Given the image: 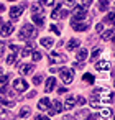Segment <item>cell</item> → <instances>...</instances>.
<instances>
[{"label":"cell","instance_id":"52","mask_svg":"<svg viewBox=\"0 0 115 120\" xmlns=\"http://www.w3.org/2000/svg\"><path fill=\"white\" fill-rule=\"evenodd\" d=\"M0 25H2V18H0Z\"/></svg>","mask_w":115,"mask_h":120},{"label":"cell","instance_id":"16","mask_svg":"<svg viewBox=\"0 0 115 120\" xmlns=\"http://www.w3.org/2000/svg\"><path fill=\"white\" fill-rule=\"evenodd\" d=\"M90 112L89 110H79L77 113H76V120H89L90 118Z\"/></svg>","mask_w":115,"mask_h":120},{"label":"cell","instance_id":"18","mask_svg":"<svg viewBox=\"0 0 115 120\" xmlns=\"http://www.w3.org/2000/svg\"><path fill=\"white\" fill-rule=\"evenodd\" d=\"M108 5H110V0H99L97 8H99L100 12H107V10H108Z\"/></svg>","mask_w":115,"mask_h":120},{"label":"cell","instance_id":"50","mask_svg":"<svg viewBox=\"0 0 115 120\" xmlns=\"http://www.w3.org/2000/svg\"><path fill=\"white\" fill-rule=\"evenodd\" d=\"M76 68H84V63H76Z\"/></svg>","mask_w":115,"mask_h":120},{"label":"cell","instance_id":"38","mask_svg":"<svg viewBox=\"0 0 115 120\" xmlns=\"http://www.w3.org/2000/svg\"><path fill=\"white\" fill-rule=\"evenodd\" d=\"M8 79H10V76H0V86L5 84V82H8Z\"/></svg>","mask_w":115,"mask_h":120},{"label":"cell","instance_id":"51","mask_svg":"<svg viewBox=\"0 0 115 120\" xmlns=\"http://www.w3.org/2000/svg\"><path fill=\"white\" fill-rule=\"evenodd\" d=\"M2 74H4V69H2V68H0V76H2Z\"/></svg>","mask_w":115,"mask_h":120},{"label":"cell","instance_id":"2","mask_svg":"<svg viewBox=\"0 0 115 120\" xmlns=\"http://www.w3.org/2000/svg\"><path fill=\"white\" fill-rule=\"evenodd\" d=\"M31 17H33V20H35V23L38 26H43V23H45V10H43V7L40 4L31 5Z\"/></svg>","mask_w":115,"mask_h":120},{"label":"cell","instance_id":"48","mask_svg":"<svg viewBox=\"0 0 115 120\" xmlns=\"http://www.w3.org/2000/svg\"><path fill=\"white\" fill-rule=\"evenodd\" d=\"M63 120H74L71 115H66V117H63Z\"/></svg>","mask_w":115,"mask_h":120},{"label":"cell","instance_id":"39","mask_svg":"<svg viewBox=\"0 0 115 120\" xmlns=\"http://www.w3.org/2000/svg\"><path fill=\"white\" fill-rule=\"evenodd\" d=\"M5 48H7V45H5L4 41H0V56H2V54L5 53Z\"/></svg>","mask_w":115,"mask_h":120},{"label":"cell","instance_id":"34","mask_svg":"<svg viewBox=\"0 0 115 120\" xmlns=\"http://www.w3.org/2000/svg\"><path fill=\"white\" fill-rule=\"evenodd\" d=\"M90 109H100V102H97L95 99L90 100Z\"/></svg>","mask_w":115,"mask_h":120},{"label":"cell","instance_id":"54","mask_svg":"<svg viewBox=\"0 0 115 120\" xmlns=\"http://www.w3.org/2000/svg\"><path fill=\"white\" fill-rule=\"evenodd\" d=\"M13 120H18V118H13Z\"/></svg>","mask_w":115,"mask_h":120},{"label":"cell","instance_id":"13","mask_svg":"<svg viewBox=\"0 0 115 120\" xmlns=\"http://www.w3.org/2000/svg\"><path fill=\"white\" fill-rule=\"evenodd\" d=\"M38 109H40V110H49V109H51V99L43 97V99L38 102Z\"/></svg>","mask_w":115,"mask_h":120},{"label":"cell","instance_id":"26","mask_svg":"<svg viewBox=\"0 0 115 120\" xmlns=\"http://www.w3.org/2000/svg\"><path fill=\"white\" fill-rule=\"evenodd\" d=\"M100 115H102L104 120H107V118L112 117V110H110V109H104V110H100Z\"/></svg>","mask_w":115,"mask_h":120},{"label":"cell","instance_id":"47","mask_svg":"<svg viewBox=\"0 0 115 120\" xmlns=\"http://www.w3.org/2000/svg\"><path fill=\"white\" fill-rule=\"evenodd\" d=\"M35 95H36V90H31V92H30V94H28V99H33V97H35Z\"/></svg>","mask_w":115,"mask_h":120},{"label":"cell","instance_id":"20","mask_svg":"<svg viewBox=\"0 0 115 120\" xmlns=\"http://www.w3.org/2000/svg\"><path fill=\"white\" fill-rule=\"evenodd\" d=\"M30 112H31L30 107H22L20 112H18V117H20V118H26V117L30 115Z\"/></svg>","mask_w":115,"mask_h":120},{"label":"cell","instance_id":"6","mask_svg":"<svg viewBox=\"0 0 115 120\" xmlns=\"http://www.w3.org/2000/svg\"><path fill=\"white\" fill-rule=\"evenodd\" d=\"M67 61V58H66V54H61V53H58V51H51L49 53V63H66Z\"/></svg>","mask_w":115,"mask_h":120},{"label":"cell","instance_id":"14","mask_svg":"<svg viewBox=\"0 0 115 120\" xmlns=\"http://www.w3.org/2000/svg\"><path fill=\"white\" fill-rule=\"evenodd\" d=\"M35 69V64H20L18 66V71H20V74H30L31 71Z\"/></svg>","mask_w":115,"mask_h":120},{"label":"cell","instance_id":"22","mask_svg":"<svg viewBox=\"0 0 115 120\" xmlns=\"http://www.w3.org/2000/svg\"><path fill=\"white\" fill-rule=\"evenodd\" d=\"M113 38V30L110 28V30H107V31H104V35H102V40L104 41H110Z\"/></svg>","mask_w":115,"mask_h":120},{"label":"cell","instance_id":"49","mask_svg":"<svg viewBox=\"0 0 115 120\" xmlns=\"http://www.w3.org/2000/svg\"><path fill=\"white\" fill-rule=\"evenodd\" d=\"M2 12H5V5H4V4H0V13H2Z\"/></svg>","mask_w":115,"mask_h":120},{"label":"cell","instance_id":"37","mask_svg":"<svg viewBox=\"0 0 115 120\" xmlns=\"http://www.w3.org/2000/svg\"><path fill=\"white\" fill-rule=\"evenodd\" d=\"M49 30H51L53 33H56V35H61V30H59L58 26H54V25H51V26H49Z\"/></svg>","mask_w":115,"mask_h":120},{"label":"cell","instance_id":"8","mask_svg":"<svg viewBox=\"0 0 115 120\" xmlns=\"http://www.w3.org/2000/svg\"><path fill=\"white\" fill-rule=\"evenodd\" d=\"M51 109L48 110V113L49 115H56V113H61L63 112V104H61V100H51Z\"/></svg>","mask_w":115,"mask_h":120},{"label":"cell","instance_id":"31","mask_svg":"<svg viewBox=\"0 0 115 120\" xmlns=\"http://www.w3.org/2000/svg\"><path fill=\"white\" fill-rule=\"evenodd\" d=\"M113 17H115L113 12H110V13H107V17L104 18V22H105V23H113Z\"/></svg>","mask_w":115,"mask_h":120},{"label":"cell","instance_id":"40","mask_svg":"<svg viewBox=\"0 0 115 120\" xmlns=\"http://www.w3.org/2000/svg\"><path fill=\"white\" fill-rule=\"evenodd\" d=\"M40 59H41V53L35 51V53H33V61H40Z\"/></svg>","mask_w":115,"mask_h":120},{"label":"cell","instance_id":"11","mask_svg":"<svg viewBox=\"0 0 115 120\" xmlns=\"http://www.w3.org/2000/svg\"><path fill=\"white\" fill-rule=\"evenodd\" d=\"M110 68H112V64H110L108 59H102V61H97L95 63V69L97 71H108Z\"/></svg>","mask_w":115,"mask_h":120},{"label":"cell","instance_id":"23","mask_svg":"<svg viewBox=\"0 0 115 120\" xmlns=\"http://www.w3.org/2000/svg\"><path fill=\"white\" fill-rule=\"evenodd\" d=\"M77 46H79V40H74V38L69 40V43H67V49H69V51H74Z\"/></svg>","mask_w":115,"mask_h":120},{"label":"cell","instance_id":"44","mask_svg":"<svg viewBox=\"0 0 115 120\" xmlns=\"http://www.w3.org/2000/svg\"><path fill=\"white\" fill-rule=\"evenodd\" d=\"M5 117H7L5 110H4V109H0V120H5Z\"/></svg>","mask_w":115,"mask_h":120},{"label":"cell","instance_id":"17","mask_svg":"<svg viewBox=\"0 0 115 120\" xmlns=\"http://www.w3.org/2000/svg\"><path fill=\"white\" fill-rule=\"evenodd\" d=\"M54 86H56V79L54 77H49L48 81H46V87H45V92L46 94H49L53 89H54Z\"/></svg>","mask_w":115,"mask_h":120},{"label":"cell","instance_id":"36","mask_svg":"<svg viewBox=\"0 0 115 120\" xmlns=\"http://www.w3.org/2000/svg\"><path fill=\"white\" fill-rule=\"evenodd\" d=\"M63 5H66V7H74V5H77V4H76V0H66Z\"/></svg>","mask_w":115,"mask_h":120},{"label":"cell","instance_id":"25","mask_svg":"<svg viewBox=\"0 0 115 120\" xmlns=\"http://www.w3.org/2000/svg\"><path fill=\"white\" fill-rule=\"evenodd\" d=\"M31 49H33V45H31V43H28V45H26V48L20 53V54H22V58H26V56L31 53Z\"/></svg>","mask_w":115,"mask_h":120},{"label":"cell","instance_id":"53","mask_svg":"<svg viewBox=\"0 0 115 120\" xmlns=\"http://www.w3.org/2000/svg\"><path fill=\"white\" fill-rule=\"evenodd\" d=\"M10 2H15V0H10Z\"/></svg>","mask_w":115,"mask_h":120},{"label":"cell","instance_id":"32","mask_svg":"<svg viewBox=\"0 0 115 120\" xmlns=\"http://www.w3.org/2000/svg\"><path fill=\"white\" fill-rule=\"evenodd\" d=\"M82 79H84L85 82H89V84H92V82H94V76H92V74H89V72H87V74H84V77H82Z\"/></svg>","mask_w":115,"mask_h":120},{"label":"cell","instance_id":"4","mask_svg":"<svg viewBox=\"0 0 115 120\" xmlns=\"http://www.w3.org/2000/svg\"><path fill=\"white\" fill-rule=\"evenodd\" d=\"M87 18V8L84 7H76L74 8V15H72V22H84Z\"/></svg>","mask_w":115,"mask_h":120},{"label":"cell","instance_id":"19","mask_svg":"<svg viewBox=\"0 0 115 120\" xmlns=\"http://www.w3.org/2000/svg\"><path fill=\"white\" fill-rule=\"evenodd\" d=\"M87 56H89L87 48H82V49H79V51H77V61H85V59H87Z\"/></svg>","mask_w":115,"mask_h":120},{"label":"cell","instance_id":"12","mask_svg":"<svg viewBox=\"0 0 115 120\" xmlns=\"http://www.w3.org/2000/svg\"><path fill=\"white\" fill-rule=\"evenodd\" d=\"M13 31V25L12 23H4L2 25V30H0V35H2L4 38H8Z\"/></svg>","mask_w":115,"mask_h":120},{"label":"cell","instance_id":"35","mask_svg":"<svg viewBox=\"0 0 115 120\" xmlns=\"http://www.w3.org/2000/svg\"><path fill=\"white\" fill-rule=\"evenodd\" d=\"M85 102H87V100H85V99H84V97H82V95H79V97H77V99H76V104H79V105H84V104H85Z\"/></svg>","mask_w":115,"mask_h":120},{"label":"cell","instance_id":"29","mask_svg":"<svg viewBox=\"0 0 115 120\" xmlns=\"http://www.w3.org/2000/svg\"><path fill=\"white\" fill-rule=\"evenodd\" d=\"M0 92H2V95H13V92L8 89V84H5L2 89H0Z\"/></svg>","mask_w":115,"mask_h":120},{"label":"cell","instance_id":"42","mask_svg":"<svg viewBox=\"0 0 115 120\" xmlns=\"http://www.w3.org/2000/svg\"><path fill=\"white\" fill-rule=\"evenodd\" d=\"M8 48H10V51H12V53H18V46H17V45H10Z\"/></svg>","mask_w":115,"mask_h":120},{"label":"cell","instance_id":"43","mask_svg":"<svg viewBox=\"0 0 115 120\" xmlns=\"http://www.w3.org/2000/svg\"><path fill=\"white\" fill-rule=\"evenodd\" d=\"M35 120H51V118H48L46 115H36V117H35Z\"/></svg>","mask_w":115,"mask_h":120},{"label":"cell","instance_id":"33","mask_svg":"<svg viewBox=\"0 0 115 120\" xmlns=\"http://www.w3.org/2000/svg\"><path fill=\"white\" fill-rule=\"evenodd\" d=\"M41 81H43V76H41V74H36V76L33 77V84H35V86L41 84Z\"/></svg>","mask_w":115,"mask_h":120},{"label":"cell","instance_id":"27","mask_svg":"<svg viewBox=\"0 0 115 120\" xmlns=\"http://www.w3.org/2000/svg\"><path fill=\"white\" fill-rule=\"evenodd\" d=\"M15 59H17V53H12L10 51V54H8V58H7V64H15Z\"/></svg>","mask_w":115,"mask_h":120},{"label":"cell","instance_id":"10","mask_svg":"<svg viewBox=\"0 0 115 120\" xmlns=\"http://www.w3.org/2000/svg\"><path fill=\"white\" fill-rule=\"evenodd\" d=\"M89 26V22H71V28L76 31H85Z\"/></svg>","mask_w":115,"mask_h":120},{"label":"cell","instance_id":"7","mask_svg":"<svg viewBox=\"0 0 115 120\" xmlns=\"http://www.w3.org/2000/svg\"><path fill=\"white\" fill-rule=\"evenodd\" d=\"M13 87H15L17 92H25L28 89V82L25 79H15L13 81Z\"/></svg>","mask_w":115,"mask_h":120},{"label":"cell","instance_id":"21","mask_svg":"<svg viewBox=\"0 0 115 120\" xmlns=\"http://www.w3.org/2000/svg\"><path fill=\"white\" fill-rule=\"evenodd\" d=\"M40 43H41V46H45V48H49V46H53V45H54L53 38H41V40H40Z\"/></svg>","mask_w":115,"mask_h":120},{"label":"cell","instance_id":"15","mask_svg":"<svg viewBox=\"0 0 115 120\" xmlns=\"http://www.w3.org/2000/svg\"><path fill=\"white\" fill-rule=\"evenodd\" d=\"M74 105H76V99H74V95H69L63 105V110H71V109H74Z\"/></svg>","mask_w":115,"mask_h":120},{"label":"cell","instance_id":"5","mask_svg":"<svg viewBox=\"0 0 115 120\" xmlns=\"http://www.w3.org/2000/svg\"><path fill=\"white\" fill-rule=\"evenodd\" d=\"M59 74H61V79H63V82H66V84H71V82H72V79H74V74H72V71H71V69H67V68H61Z\"/></svg>","mask_w":115,"mask_h":120},{"label":"cell","instance_id":"46","mask_svg":"<svg viewBox=\"0 0 115 120\" xmlns=\"http://www.w3.org/2000/svg\"><path fill=\"white\" fill-rule=\"evenodd\" d=\"M95 30H97L99 33H100V31H104V25H102V23H99V25L95 26Z\"/></svg>","mask_w":115,"mask_h":120},{"label":"cell","instance_id":"24","mask_svg":"<svg viewBox=\"0 0 115 120\" xmlns=\"http://www.w3.org/2000/svg\"><path fill=\"white\" fill-rule=\"evenodd\" d=\"M0 105H4V107H8V109H12V107L15 105V100H7V99H2V97H0Z\"/></svg>","mask_w":115,"mask_h":120},{"label":"cell","instance_id":"30","mask_svg":"<svg viewBox=\"0 0 115 120\" xmlns=\"http://www.w3.org/2000/svg\"><path fill=\"white\" fill-rule=\"evenodd\" d=\"M100 53H102V48H95V49L92 51V54H90V59H92V61H95V59H97V56H99Z\"/></svg>","mask_w":115,"mask_h":120},{"label":"cell","instance_id":"41","mask_svg":"<svg viewBox=\"0 0 115 120\" xmlns=\"http://www.w3.org/2000/svg\"><path fill=\"white\" fill-rule=\"evenodd\" d=\"M40 5H46V7H51L53 5V0H41Z\"/></svg>","mask_w":115,"mask_h":120},{"label":"cell","instance_id":"28","mask_svg":"<svg viewBox=\"0 0 115 120\" xmlns=\"http://www.w3.org/2000/svg\"><path fill=\"white\" fill-rule=\"evenodd\" d=\"M92 2H94V0H76V4H79V7H84V8L89 7Z\"/></svg>","mask_w":115,"mask_h":120},{"label":"cell","instance_id":"9","mask_svg":"<svg viewBox=\"0 0 115 120\" xmlns=\"http://www.w3.org/2000/svg\"><path fill=\"white\" fill-rule=\"evenodd\" d=\"M69 15V12L67 10H61V4L54 8V12L51 13V18L53 20H58V18H64V17H67Z\"/></svg>","mask_w":115,"mask_h":120},{"label":"cell","instance_id":"1","mask_svg":"<svg viewBox=\"0 0 115 120\" xmlns=\"http://www.w3.org/2000/svg\"><path fill=\"white\" fill-rule=\"evenodd\" d=\"M36 35H38V33H36L35 26H33V25H30V23H26V25H23V26H22L18 38H20V40H23V41H31V40H35V38H36Z\"/></svg>","mask_w":115,"mask_h":120},{"label":"cell","instance_id":"3","mask_svg":"<svg viewBox=\"0 0 115 120\" xmlns=\"http://www.w3.org/2000/svg\"><path fill=\"white\" fill-rule=\"evenodd\" d=\"M26 5H28L26 2H22V5L12 7V8H10V12H8V13H10V20H12V22H17V20L22 17V13L25 12V7H26Z\"/></svg>","mask_w":115,"mask_h":120},{"label":"cell","instance_id":"45","mask_svg":"<svg viewBox=\"0 0 115 120\" xmlns=\"http://www.w3.org/2000/svg\"><path fill=\"white\" fill-rule=\"evenodd\" d=\"M66 92H67L66 87H59V89H58V94H59V95H61V94H66Z\"/></svg>","mask_w":115,"mask_h":120}]
</instances>
